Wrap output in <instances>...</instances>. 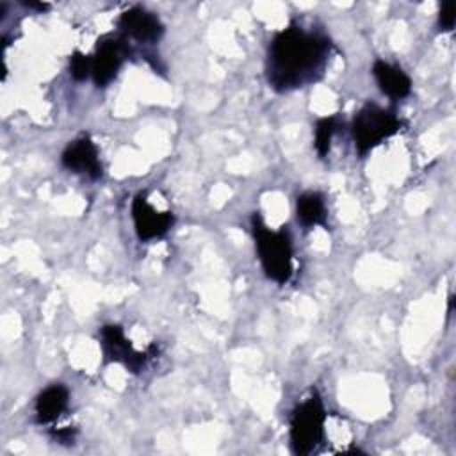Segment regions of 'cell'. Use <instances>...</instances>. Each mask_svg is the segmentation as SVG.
I'll return each mask as SVG.
<instances>
[{
  "instance_id": "obj_11",
  "label": "cell",
  "mask_w": 456,
  "mask_h": 456,
  "mask_svg": "<svg viewBox=\"0 0 456 456\" xmlns=\"http://www.w3.org/2000/svg\"><path fill=\"white\" fill-rule=\"evenodd\" d=\"M69 404V390L62 383H53L46 387L34 403V415L37 424H50L57 420Z\"/></svg>"
},
{
  "instance_id": "obj_12",
  "label": "cell",
  "mask_w": 456,
  "mask_h": 456,
  "mask_svg": "<svg viewBox=\"0 0 456 456\" xmlns=\"http://www.w3.org/2000/svg\"><path fill=\"white\" fill-rule=\"evenodd\" d=\"M296 216L297 223L305 228L324 226L326 224V203L321 192L308 191L297 196L296 200Z\"/></svg>"
},
{
  "instance_id": "obj_8",
  "label": "cell",
  "mask_w": 456,
  "mask_h": 456,
  "mask_svg": "<svg viewBox=\"0 0 456 456\" xmlns=\"http://www.w3.org/2000/svg\"><path fill=\"white\" fill-rule=\"evenodd\" d=\"M62 166L77 175H86L91 180H98L103 175V166L100 160V153L96 144L91 141L89 135H80L78 139L71 141L62 155Z\"/></svg>"
},
{
  "instance_id": "obj_16",
  "label": "cell",
  "mask_w": 456,
  "mask_h": 456,
  "mask_svg": "<svg viewBox=\"0 0 456 456\" xmlns=\"http://www.w3.org/2000/svg\"><path fill=\"white\" fill-rule=\"evenodd\" d=\"M53 438H55L59 444H73L75 431L69 429V428H62V429L53 431Z\"/></svg>"
},
{
  "instance_id": "obj_6",
  "label": "cell",
  "mask_w": 456,
  "mask_h": 456,
  "mask_svg": "<svg viewBox=\"0 0 456 456\" xmlns=\"http://www.w3.org/2000/svg\"><path fill=\"white\" fill-rule=\"evenodd\" d=\"M130 53L123 37L105 36L98 41L94 53L91 55V77L98 87L109 86L119 73L123 62Z\"/></svg>"
},
{
  "instance_id": "obj_10",
  "label": "cell",
  "mask_w": 456,
  "mask_h": 456,
  "mask_svg": "<svg viewBox=\"0 0 456 456\" xmlns=\"http://www.w3.org/2000/svg\"><path fill=\"white\" fill-rule=\"evenodd\" d=\"M372 75L381 93L394 100H401L411 93V78L397 64L376 59L372 64Z\"/></svg>"
},
{
  "instance_id": "obj_14",
  "label": "cell",
  "mask_w": 456,
  "mask_h": 456,
  "mask_svg": "<svg viewBox=\"0 0 456 456\" xmlns=\"http://www.w3.org/2000/svg\"><path fill=\"white\" fill-rule=\"evenodd\" d=\"M91 75V57L82 52H73L69 57V77L77 82L86 80Z\"/></svg>"
},
{
  "instance_id": "obj_4",
  "label": "cell",
  "mask_w": 456,
  "mask_h": 456,
  "mask_svg": "<svg viewBox=\"0 0 456 456\" xmlns=\"http://www.w3.org/2000/svg\"><path fill=\"white\" fill-rule=\"evenodd\" d=\"M326 410L317 392L299 403L290 415V444L296 454H310L324 436Z\"/></svg>"
},
{
  "instance_id": "obj_13",
  "label": "cell",
  "mask_w": 456,
  "mask_h": 456,
  "mask_svg": "<svg viewBox=\"0 0 456 456\" xmlns=\"http://www.w3.org/2000/svg\"><path fill=\"white\" fill-rule=\"evenodd\" d=\"M337 130H338L337 116H328V118L317 119L315 128H314V148H315L319 159H324L330 153L331 139Z\"/></svg>"
},
{
  "instance_id": "obj_15",
  "label": "cell",
  "mask_w": 456,
  "mask_h": 456,
  "mask_svg": "<svg viewBox=\"0 0 456 456\" xmlns=\"http://www.w3.org/2000/svg\"><path fill=\"white\" fill-rule=\"evenodd\" d=\"M456 23V11L452 2H444L438 11V27L442 32H451Z\"/></svg>"
},
{
  "instance_id": "obj_17",
  "label": "cell",
  "mask_w": 456,
  "mask_h": 456,
  "mask_svg": "<svg viewBox=\"0 0 456 456\" xmlns=\"http://www.w3.org/2000/svg\"><path fill=\"white\" fill-rule=\"evenodd\" d=\"M27 7L30 9H37V11H46L50 5L48 4H41V2H23Z\"/></svg>"
},
{
  "instance_id": "obj_5",
  "label": "cell",
  "mask_w": 456,
  "mask_h": 456,
  "mask_svg": "<svg viewBox=\"0 0 456 456\" xmlns=\"http://www.w3.org/2000/svg\"><path fill=\"white\" fill-rule=\"evenodd\" d=\"M100 346L105 362L121 363L130 372H139L144 369L150 358L157 356V344H151L146 351L134 349L132 342L125 337L119 324H105L100 330Z\"/></svg>"
},
{
  "instance_id": "obj_3",
  "label": "cell",
  "mask_w": 456,
  "mask_h": 456,
  "mask_svg": "<svg viewBox=\"0 0 456 456\" xmlns=\"http://www.w3.org/2000/svg\"><path fill=\"white\" fill-rule=\"evenodd\" d=\"M403 126V121L395 112L383 109L376 103H365L353 118L351 134L354 150L360 157H365L370 150L379 146L388 137L395 135Z\"/></svg>"
},
{
  "instance_id": "obj_7",
  "label": "cell",
  "mask_w": 456,
  "mask_h": 456,
  "mask_svg": "<svg viewBox=\"0 0 456 456\" xmlns=\"http://www.w3.org/2000/svg\"><path fill=\"white\" fill-rule=\"evenodd\" d=\"M132 221L139 240H153L164 237L175 224V214L157 210L146 198V192H137L132 200Z\"/></svg>"
},
{
  "instance_id": "obj_9",
  "label": "cell",
  "mask_w": 456,
  "mask_h": 456,
  "mask_svg": "<svg viewBox=\"0 0 456 456\" xmlns=\"http://www.w3.org/2000/svg\"><path fill=\"white\" fill-rule=\"evenodd\" d=\"M118 27L126 37L148 45L157 43L164 34V25L160 18L141 5H134L123 11L118 18Z\"/></svg>"
},
{
  "instance_id": "obj_1",
  "label": "cell",
  "mask_w": 456,
  "mask_h": 456,
  "mask_svg": "<svg viewBox=\"0 0 456 456\" xmlns=\"http://www.w3.org/2000/svg\"><path fill=\"white\" fill-rule=\"evenodd\" d=\"M331 48L326 34L290 23L269 43L265 61L269 86L278 93H289L321 80Z\"/></svg>"
},
{
  "instance_id": "obj_2",
  "label": "cell",
  "mask_w": 456,
  "mask_h": 456,
  "mask_svg": "<svg viewBox=\"0 0 456 456\" xmlns=\"http://www.w3.org/2000/svg\"><path fill=\"white\" fill-rule=\"evenodd\" d=\"M251 232L258 260L265 276L276 283H287L294 273L292 267V239L289 230H271L264 217L255 212L251 216Z\"/></svg>"
}]
</instances>
